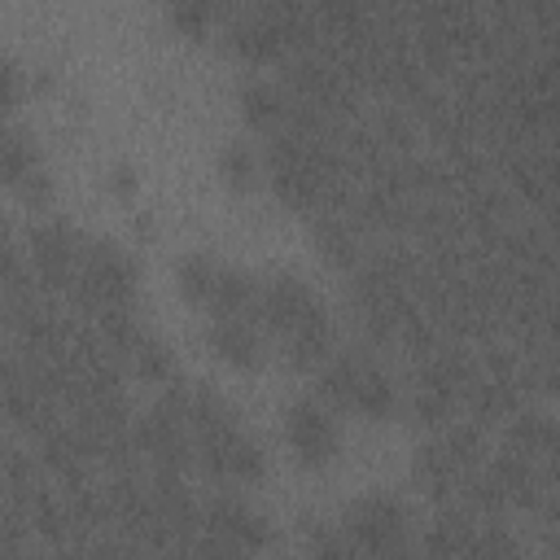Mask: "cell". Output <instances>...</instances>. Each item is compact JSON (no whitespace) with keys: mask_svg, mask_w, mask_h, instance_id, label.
Masks as SVG:
<instances>
[{"mask_svg":"<svg viewBox=\"0 0 560 560\" xmlns=\"http://www.w3.org/2000/svg\"><path fill=\"white\" fill-rule=\"evenodd\" d=\"M131 293H136V280H131V262L114 249V245H83L79 249V262H74V280H70V293L74 306L83 315H114V311H131Z\"/></svg>","mask_w":560,"mask_h":560,"instance_id":"cell-2","label":"cell"},{"mask_svg":"<svg viewBox=\"0 0 560 560\" xmlns=\"http://www.w3.org/2000/svg\"><path fill=\"white\" fill-rule=\"evenodd\" d=\"M258 315L267 328L280 332L284 350L293 363L302 368H315L328 359V319H324V306L311 298L306 284H298L293 276H276L271 284H262V298H258Z\"/></svg>","mask_w":560,"mask_h":560,"instance_id":"cell-1","label":"cell"},{"mask_svg":"<svg viewBox=\"0 0 560 560\" xmlns=\"http://www.w3.org/2000/svg\"><path fill=\"white\" fill-rule=\"evenodd\" d=\"M31 175H35V153L26 149V140L13 131H0V179L22 184Z\"/></svg>","mask_w":560,"mask_h":560,"instance_id":"cell-10","label":"cell"},{"mask_svg":"<svg viewBox=\"0 0 560 560\" xmlns=\"http://www.w3.org/2000/svg\"><path fill=\"white\" fill-rule=\"evenodd\" d=\"M337 534L346 538V551H363V556H398L407 551V516L394 499H359Z\"/></svg>","mask_w":560,"mask_h":560,"instance_id":"cell-4","label":"cell"},{"mask_svg":"<svg viewBox=\"0 0 560 560\" xmlns=\"http://www.w3.org/2000/svg\"><path fill=\"white\" fill-rule=\"evenodd\" d=\"M210 337H214V346H219L228 359H236V363H249V359L258 354V319L219 315V319L210 324Z\"/></svg>","mask_w":560,"mask_h":560,"instance_id":"cell-9","label":"cell"},{"mask_svg":"<svg viewBox=\"0 0 560 560\" xmlns=\"http://www.w3.org/2000/svg\"><path fill=\"white\" fill-rule=\"evenodd\" d=\"M241 105H245V122L254 131L271 136V131L284 127V88L280 83H249L245 96H241Z\"/></svg>","mask_w":560,"mask_h":560,"instance_id":"cell-8","label":"cell"},{"mask_svg":"<svg viewBox=\"0 0 560 560\" xmlns=\"http://www.w3.org/2000/svg\"><path fill=\"white\" fill-rule=\"evenodd\" d=\"M13 96H18V74L9 66H0V109L13 105Z\"/></svg>","mask_w":560,"mask_h":560,"instance_id":"cell-11","label":"cell"},{"mask_svg":"<svg viewBox=\"0 0 560 560\" xmlns=\"http://www.w3.org/2000/svg\"><path fill=\"white\" fill-rule=\"evenodd\" d=\"M258 547H262V521L245 503H236V499H210L197 512L192 551L236 556V551H258Z\"/></svg>","mask_w":560,"mask_h":560,"instance_id":"cell-5","label":"cell"},{"mask_svg":"<svg viewBox=\"0 0 560 560\" xmlns=\"http://www.w3.org/2000/svg\"><path fill=\"white\" fill-rule=\"evenodd\" d=\"M324 394L337 398L350 411L363 416H385L394 402L389 376L368 359V354H341V359H324V376H319Z\"/></svg>","mask_w":560,"mask_h":560,"instance_id":"cell-3","label":"cell"},{"mask_svg":"<svg viewBox=\"0 0 560 560\" xmlns=\"http://www.w3.org/2000/svg\"><path fill=\"white\" fill-rule=\"evenodd\" d=\"M289 442L298 446L302 459L324 464L337 451V424L319 402H302V407L289 411Z\"/></svg>","mask_w":560,"mask_h":560,"instance_id":"cell-7","label":"cell"},{"mask_svg":"<svg viewBox=\"0 0 560 560\" xmlns=\"http://www.w3.org/2000/svg\"><path fill=\"white\" fill-rule=\"evenodd\" d=\"M79 249H83V241L66 223H44V228L31 232V262L26 267L39 280L44 293H52V298H66L70 293Z\"/></svg>","mask_w":560,"mask_h":560,"instance_id":"cell-6","label":"cell"}]
</instances>
